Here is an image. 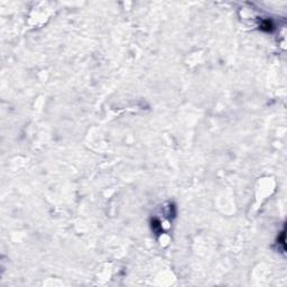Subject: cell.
Listing matches in <instances>:
<instances>
[{"label": "cell", "mask_w": 287, "mask_h": 287, "mask_svg": "<svg viewBox=\"0 0 287 287\" xmlns=\"http://www.w3.org/2000/svg\"><path fill=\"white\" fill-rule=\"evenodd\" d=\"M260 28L265 31H271L274 29V25H273V22H271V20L267 19V20H264V22H262V24L260 25Z\"/></svg>", "instance_id": "obj_1"}]
</instances>
